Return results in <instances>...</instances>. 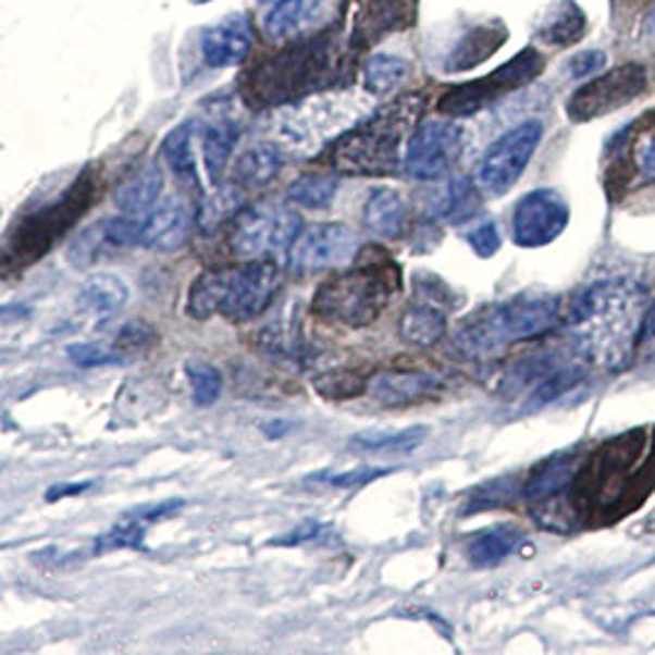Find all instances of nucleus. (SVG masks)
Returning a JSON list of instances; mask_svg holds the SVG:
<instances>
[{"label": "nucleus", "instance_id": "26", "mask_svg": "<svg viewBox=\"0 0 655 655\" xmlns=\"http://www.w3.org/2000/svg\"><path fill=\"white\" fill-rule=\"evenodd\" d=\"M182 506V500H165V504L160 506H150V508H140L136 516H128L125 520H121L119 526L113 528L111 533H106L101 537L99 551H115V547H138L143 543V535H146L148 526L156 523L162 516L172 514V510H177Z\"/></svg>", "mask_w": 655, "mask_h": 655}, {"label": "nucleus", "instance_id": "7", "mask_svg": "<svg viewBox=\"0 0 655 655\" xmlns=\"http://www.w3.org/2000/svg\"><path fill=\"white\" fill-rule=\"evenodd\" d=\"M545 66L543 54L526 47L520 50L514 60L500 64L496 72H491L481 79L457 84L449 91L440 96L437 111L449 115V119H465V115H474L479 111L489 109L491 103L504 99V96L518 91L520 86L531 84L535 76H541Z\"/></svg>", "mask_w": 655, "mask_h": 655}, {"label": "nucleus", "instance_id": "25", "mask_svg": "<svg viewBox=\"0 0 655 655\" xmlns=\"http://www.w3.org/2000/svg\"><path fill=\"white\" fill-rule=\"evenodd\" d=\"M577 477V459L570 455H557L543 461L526 484V496L531 500H551L560 496L563 491L572 484Z\"/></svg>", "mask_w": 655, "mask_h": 655}, {"label": "nucleus", "instance_id": "38", "mask_svg": "<svg viewBox=\"0 0 655 655\" xmlns=\"http://www.w3.org/2000/svg\"><path fill=\"white\" fill-rule=\"evenodd\" d=\"M187 379L191 388V400L199 408L214 406L221 396V373L209 363H189L187 366Z\"/></svg>", "mask_w": 655, "mask_h": 655}, {"label": "nucleus", "instance_id": "6", "mask_svg": "<svg viewBox=\"0 0 655 655\" xmlns=\"http://www.w3.org/2000/svg\"><path fill=\"white\" fill-rule=\"evenodd\" d=\"M96 175L91 170H86L84 175L74 182V185L64 191L62 199L52 201L50 207H45L25 219L17 226L15 236L8 240L5 263L15 268L33 265L37 258H42L50 250L57 238H62L66 231L74 226L76 219H82L86 209L91 207L96 197Z\"/></svg>", "mask_w": 655, "mask_h": 655}, {"label": "nucleus", "instance_id": "13", "mask_svg": "<svg viewBox=\"0 0 655 655\" xmlns=\"http://www.w3.org/2000/svg\"><path fill=\"white\" fill-rule=\"evenodd\" d=\"M570 224V207L555 189H533L514 209L510 228L520 248H541L553 244Z\"/></svg>", "mask_w": 655, "mask_h": 655}, {"label": "nucleus", "instance_id": "36", "mask_svg": "<svg viewBox=\"0 0 655 655\" xmlns=\"http://www.w3.org/2000/svg\"><path fill=\"white\" fill-rule=\"evenodd\" d=\"M240 207V191L238 187H219L214 195H209L201 201L197 209V226L201 231H214L236 214Z\"/></svg>", "mask_w": 655, "mask_h": 655}, {"label": "nucleus", "instance_id": "47", "mask_svg": "<svg viewBox=\"0 0 655 655\" xmlns=\"http://www.w3.org/2000/svg\"><path fill=\"white\" fill-rule=\"evenodd\" d=\"M641 170L645 172L648 177H655V138L645 146L643 156H641Z\"/></svg>", "mask_w": 655, "mask_h": 655}, {"label": "nucleus", "instance_id": "27", "mask_svg": "<svg viewBox=\"0 0 655 655\" xmlns=\"http://www.w3.org/2000/svg\"><path fill=\"white\" fill-rule=\"evenodd\" d=\"M520 543H523V533H520L516 526H494L471 541L469 560L479 567L498 565L504 563L506 557L514 555Z\"/></svg>", "mask_w": 655, "mask_h": 655}, {"label": "nucleus", "instance_id": "50", "mask_svg": "<svg viewBox=\"0 0 655 655\" xmlns=\"http://www.w3.org/2000/svg\"><path fill=\"white\" fill-rule=\"evenodd\" d=\"M260 3H271V5H273V3H275V0H260Z\"/></svg>", "mask_w": 655, "mask_h": 655}, {"label": "nucleus", "instance_id": "41", "mask_svg": "<svg viewBox=\"0 0 655 655\" xmlns=\"http://www.w3.org/2000/svg\"><path fill=\"white\" fill-rule=\"evenodd\" d=\"M469 246L479 258H491L500 248V236L494 221H484L469 234Z\"/></svg>", "mask_w": 655, "mask_h": 655}, {"label": "nucleus", "instance_id": "16", "mask_svg": "<svg viewBox=\"0 0 655 655\" xmlns=\"http://www.w3.org/2000/svg\"><path fill=\"white\" fill-rule=\"evenodd\" d=\"M195 226V211L185 199L170 197L150 211L143 231V244L160 254H175L189 240Z\"/></svg>", "mask_w": 655, "mask_h": 655}, {"label": "nucleus", "instance_id": "33", "mask_svg": "<svg viewBox=\"0 0 655 655\" xmlns=\"http://www.w3.org/2000/svg\"><path fill=\"white\" fill-rule=\"evenodd\" d=\"M410 74V64L400 57L393 54H373L369 62H366L363 70V84L366 89L375 96L391 94L398 84Z\"/></svg>", "mask_w": 655, "mask_h": 655}, {"label": "nucleus", "instance_id": "17", "mask_svg": "<svg viewBox=\"0 0 655 655\" xmlns=\"http://www.w3.org/2000/svg\"><path fill=\"white\" fill-rule=\"evenodd\" d=\"M440 379L425 371H383L369 381V396L388 408L412 406V403L437 396Z\"/></svg>", "mask_w": 655, "mask_h": 655}, {"label": "nucleus", "instance_id": "40", "mask_svg": "<svg viewBox=\"0 0 655 655\" xmlns=\"http://www.w3.org/2000/svg\"><path fill=\"white\" fill-rule=\"evenodd\" d=\"M66 351H70L72 361H74L76 366H82V369H96V366H111V363H119V356H115V354L109 351V349H103V346H99V344H91V342L72 344Z\"/></svg>", "mask_w": 655, "mask_h": 655}, {"label": "nucleus", "instance_id": "35", "mask_svg": "<svg viewBox=\"0 0 655 655\" xmlns=\"http://www.w3.org/2000/svg\"><path fill=\"white\" fill-rule=\"evenodd\" d=\"M314 391L326 400H349L359 398L369 391V383L361 379V373L351 369H332L317 375L312 381Z\"/></svg>", "mask_w": 655, "mask_h": 655}, {"label": "nucleus", "instance_id": "48", "mask_svg": "<svg viewBox=\"0 0 655 655\" xmlns=\"http://www.w3.org/2000/svg\"><path fill=\"white\" fill-rule=\"evenodd\" d=\"M645 30H648V35H651V37H655V8H653V11H651L648 21H645Z\"/></svg>", "mask_w": 655, "mask_h": 655}, {"label": "nucleus", "instance_id": "8", "mask_svg": "<svg viewBox=\"0 0 655 655\" xmlns=\"http://www.w3.org/2000/svg\"><path fill=\"white\" fill-rule=\"evenodd\" d=\"M302 234V219L291 209H275L265 201L240 209L231 226L228 244L238 258H263L291 250Z\"/></svg>", "mask_w": 655, "mask_h": 655}, {"label": "nucleus", "instance_id": "44", "mask_svg": "<svg viewBox=\"0 0 655 655\" xmlns=\"http://www.w3.org/2000/svg\"><path fill=\"white\" fill-rule=\"evenodd\" d=\"M391 469H371V467H361L356 471H344V474H336L330 479L332 486H342V489H349V486H361V484H369V481H375L383 474H388Z\"/></svg>", "mask_w": 655, "mask_h": 655}, {"label": "nucleus", "instance_id": "31", "mask_svg": "<svg viewBox=\"0 0 655 655\" xmlns=\"http://www.w3.org/2000/svg\"><path fill=\"white\" fill-rule=\"evenodd\" d=\"M428 428L425 425H412L406 430H369L359 432L351 437V447L363 449V452H412L428 440Z\"/></svg>", "mask_w": 655, "mask_h": 655}, {"label": "nucleus", "instance_id": "11", "mask_svg": "<svg viewBox=\"0 0 655 655\" xmlns=\"http://www.w3.org/2000/svg\"><path fill=\"white\" fill-rule=\"evenodd\" d=\"M465 146V131L452 121H425L410 133L403 170L412 180L432 182L455 168Z\"/></svg>", "mask_w": 655, "mask_h": 655}, {"label": "nucleus", "instance_id": "34", "mask_svg": "<svg viewBox=\"0 0 655 655\" xmlns=\"http://www.w3.org/2000/svg\"><path fill=\"white\" fill-rule=\"evenodd\" d=\"M582 33L584 15L572 0H565V3L557 5L555 15L541 27V37L547 45H572L577 42V37H582Z\"/></svg>", "mask_w": 655, "mask_h": 655}, {"label": "nucleus", "instance_id": "15", "mask_svg": "<svg viewBox=\"0 0 655 655\" xmlns=\"http://www.w3.org/2000/svg\"><path fill=\"white\" fill-rule=\"evenodd\" d=\"M254 25L246 15L234 13L201 33V60L211 70H231L246 60L254 50Z\"/></svg>", "mask_w": 655, "mask_h": 655}, {"label": "nucleus", "instance_id": "9", "mask_svg": "<svg viewBox=\"0 0 655 655\" xmlns=\"http://www.w3.org/2000/svg\"><path fill=\"white\" fill-rule=\"evenodd\" d=\"M543 140V123L541 121H523L516 128L506 131L491 148L484 152L479 165V189H484L489 197H504L514 189L516 182L523 175L528 162L535 156L537 146Z\"/></svg>", "mask_w": 655, "mask_h": 655}, {"label": "nucleus", "instance_id": "2", "mask_svg": "<svg viewBox=\"0 0 655 655\" xmlns=\"http://www.w3.org/2000/svg\"><path fill=\"white\" fill-rule=\"evenodd\" d=\"M422 109L425 99L420 94L400 96L398 101L385 106L334 143L330 152L332 168L344 175H393L400 165L403 140L418 128Z\"/></svg>", "mask_w": 655, "mask_h": 655}, {"label": "nucleus", "instance_id": "3", "mask_svg": "<svg viewBox=\"0 0 655 655\" xmlns=\"http://www.w3.org/2000/svg\"><path fill=\"white\" fill-rule=\"evenodd\" d=\"M400 273L396 260L381 254H363L354 268L320 285L312 310L326 322L366 326L375 322L398 293Z\"/></svg>", "mask_w": 655, "mask_h": 655}, {"label": "nucleus", "instance_id": "19", "mask_svg": "<svg viewBox=\"0 0 655 655\" xmlns=\"http://www.w3.org/2000/svg\"><path fill=\"white\" fill-rule=\"evenodd\" d=\"M506 37H508V30L500 23L477 25L474 30L461 37L455 50L449 52L447 62H445V72L457 74V72L474 70L477 64L486 62L491 54L498 52V47L506 42Z\"/></svg>", "mask_w": 655, "mask_h": 655}, {"label": "nucleus", "instance_id": "12", "mask_svg": "<svg viewBox=\"0 0 655 655\" xmlns=\"http://www.w3.org/2000/svg\"><path fill=\"white\" fill-rule=\"evenodd\" d=\"M356 254H359V236L342 221H326L302 231L291 248V265L302 275L336 271L349 265Z\"/></svg>", "mask_w": 655, "mask_h": 655}, {"label": "nucleus", "instance_id": "14", "mask_svg": "<svg viewBox=\"0 0 655 655\" xmlns=\"http://www.w3.org/2000/svg\"><path fill=\"white\" fill-rule=\"evenodd\" d=\"M281 285V268L273 260L258 258L238 271H231L228 295L221 314L231 322H248L263 314Z\"/></svg>", "mask_w": 655, "mask_h": 655}, {"label": "nucleus", "instance_id": "45", "mask_svg": "<svg viewBox=\"0 0 655 655\" xmlns=\"http://www.w3.org/2000/svg\"><path fill=\"white\" fill-rule=\"evenodd\" d=\"M655 336V302L648 305V310L643 312V322H641V344L651 342Z\"/></svg>", "mask_w": 655, "mask_h": 655}, {"label": "nucleus", "instance_id": "49", "mask_svg": "<svg viewBox=\"0 0 655 655\" xmlns=\"http://www.w3.org/2000/svg\"><path fill=\"white\" fill-rule=\"evenodd\" d=\"M191 3H199L201 5V3H209V0H191Z\"/></svg>", "mask_w": 655, "mask_h": 655}, {"label": "nucleus", "instance_id": "23", "mask_svg": "<svg viewBox=\"0 0 655 655\" xmlns=\"http://www.w3.org/2000/svg\"><path fill=\"white\" fill-rule=\"evenodd\" d=\"M447 334V317L435 302L418 300L400 317L403 342L412 346H435Z\"/></svg>", "mask_w": 655, "mask_h": 655}, {"label": "nucleus", "instance_id": "39", "mask_svg": "<svg viewBox=\"0 0 655 655\" xmlns=\"http://www.w3.org/2000/svg\"><path fill=\"white\" fill-rule=\"evenodd\" d=\"M106 246H111V244H109V238H106V221H101V224H94L86 228L84 234L70 246V254L66 256H70V260L76 268H86L101 256V250Z\"/></svg>", "mask_w": 655, "mask_h": 655}, {"label": "nucleus", "instance_id": "37", "mask_svg": "<svg viewBox=\"0 0 655 655\" xmlns=\"http://www.w3.org/2000/svg\"><path fill=\"white\" fill-rule=\"evenodd\" d=\"M336 189H339V182H336V177L305 175L295 182L291 191H287V197H291L295 205H302L307 209H324V207H330Z\"/></svg>", "mask_w": 655, "mask_h": 655}, {"label": "nucleus", "instance_id": "18", "mask_svg": "<svg viewBox=\"0 0 655 655\" xmlns=\"http://www.w3.org/2000/svg\"><path fill=\"white\" fill-rule=\"evenodd\" d=\"M363 224L373 236L396 240L410 228V209L400 191L379 187L373 189L363 207Z\"/></svg>", "mask_w": 655, "mask_h": 655}, {"label": "nucleus", "instance_id": "32", "mask_svg": "<svg viewBox=\"0 0 655 655\" xmlns=\"http://www.w3.org/2000/svg\"><path fill=\"white\" fill-rule=\"evenodd\" d=\"M314 3L317 0H275L263 21L265 35L273 37V40L291 37L314 13Z\"/></svg>", "mask_w": 655, "mask_h": 655}, {"label": "nucleus", "instance_id": "43", "mask_svg": "<svg viewBox=\"0 0 655 655\" xmlns=\"http://www.w3.org/2000/svg\"><path fill=\"white\" fill-rule=\"evenodd\" d=\"M606 62V54L600 50H590L582 52L570 60V74L574 79H584V76H592L594 72H600Z\"/></svg>", "mask_w": 655, "mask_h": 655}, {"label": "nucleus", "instance_id": "28", "mask_svg": "<svg viewBox=\"0 0 655 655\" xmlns=\"http://www.w3.org/2000/svg\"><path fill=\"white\" fill-rule=\"evenodd\" d=\"M128 285L119 275L99 273L84 283L79 293V302L84 310L94 314H113L128 302Z\"/></svg>", "mask_w": 655, "mask_h": 655}, {"label": "nucleus", "instance_id": "4", "mask_svg": "<svg viewBox=\"0 0 655 655\" xmlns=\"http://www.w3.org/2000/svg\"><path fill=\"white\" fill-rule=\"evenodd\" d=\"M336 47L330 35L307 37L260 62L246 76V96L254 103H283L300 99L332 84Z\"/></svg>", "mask_w": 655, "mask_h": 655}, {"label": "nucleus", "instance_id": "10", "mask_svg": "<svg viewBox=\"0 0 655 655\" xmlns=\"http://www.w3.org/2000/svg\"><path fill=\"white\" fill-rule=\"evenodd\" d=\"M645 82H648V76H645L641 64L616 66V70L594 76L592 82L580 86L567 101V115L577 123L609 115L629 106L633 99H639L645 89Z\"/></svg>", "mask_w": 655, "mask_h": 655}, {"label": "nucleus", "instance_id": "20", "mask_svg": "<svg viewBox=\"0 0 655 655\" xmlns=\"http://www.w3.org/2000/svg\"><path fill=\"white\" fill-rule=\"evenodd\" d=\"M162 191V172L158 165H146L136 172L128 182H123V187L115 191V207L125 217L148 219L150 211L160 205Z\"/></svg>", "mask_w": 655, "mask_h": 655}, {"label": "nucleus", "instance_id": "29", "mask_svg": "<svg viewBox=\"0 0 655 655\" xmlns=\"http://www.w3.org/2000/svg\"><path fill=\"white\" fill-rule=\"evenodd\" d=\"M191 140H195V123L187 121L177 125L162 143V156H165L172 172L189 187H199L197 177V162L195 150H191Z\"/></svg>", "mask_w": 655, "mask_h": 655}, {"label": "nucleus", "instance_id": "46", "mask_svg": "<svg viewBox=\"0 0 655 655\" xmlns=\"http://www.w3.org/2000/svg\"><path fill=\"white\" fill-rule=\"evenodd\" d=\"M89 489V484H66V486H54L50 489V494H47V500H57L72 494H82V491Z\"/></svg>", "mask_w": 655, "mask_h": 655}, {"label": "nucleus", "instance_id": "21", "mask_svg": "<svg viewBox=\"0 0 655 655\" xmlns=\"http://www.w3.org/2000/svg\"><path fill=\"white\" fill-rule=\"evenodd\" d=\"M283 156L273 143H258L248 148L234 165V182L244 189H260L268 187L281 175Z\"/></svg>", "mask_w": 655, "mask_h": 655}, {"label": "nucleus", "instance_id": "5", "mask_svg": "<svg viewBox=\"0 0 655 655\" xmlns=\"http://www.w3.org/2000/svg\"><path fill=\"white\" fill-rule=\"evenodd\" d=\"M560 314V300L553 295H520L481 310L457 334V349L465 356H489L516 342L533 339L551 330Z\"/></svg>", "mask_w": 655, "mask_h": 655}, {"label": "nucleus", "instance_id": "1", "mask_svg": "<svg viewBox=\"0 0 655 655\" xmlns=\"http://www.w3.org/2000/svg\"><path fill=\"white\" fill-rule=\"evenodd\" d=\"M643 297L629 281L596 283L572 307V330H577L580 354L606 369L629 363L641 344Z\"/></svg>", "mask_w": 655, "mask_h": 655}, {"label": "nucleus", "instance_id": "24", "mask_svg": "<svg viewBox=\"0 0 655 655\" xmlns=\"http://www.w3.org/2000/svg\"><path fill=\"white\" fill-rule=\"evenodd\" d=\"M231 271H207L201 273L189 287L187 314L191 320L205 322L209 317L221 314L228 295Z\"/></svg>", "mask_w": 655, "mask_h": 655}, {"label": "nucleus", "instance_id": "42", "mask_svg": "<svg viewBox=\"0 0 655 655\" xmlns=\"http://www.w3.org/2000/svg\"><path fill=\"white\" fill-rule=\"evenodd\" d=\"M156 339V330L146 322H128L119 334V344L123 349H138Z\"/></svg>", "mask_w": 655, "mask_h": 655}, {"label": "nucleus", "instance_id": "30", "mask_svg": "<svg viewBox=\"0 0 655 655\" xmlns=\"http://www.w3.org/2000/svg\"><path fill=\"white\" fill-rule=\"evenodd\" d=\"M236 140H238V125L228 119L214 121L205 131V138H201V146H205V165L209 177L214 182L224 175Z\"/></svg>", "mask_w": 655, "mask_h": 655}, {"label": "nucleus", "instance_id": "22", "mask_svg": "<svg viewBox=\"0 0 655 655\" xmlns=\"http://www.w3.org/2000/svg\"><path fill=\"white\" fill-rule=\"evenodd\" d=\"M481 209L479 189L471 185L467 177H457L447 182L445 187L437 189L435 201H432V211L435 217L447 221V224H467L469 219H474Z\"/></svg>", "mask_w": 655, "mask_h": 655}]
</instances>
